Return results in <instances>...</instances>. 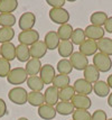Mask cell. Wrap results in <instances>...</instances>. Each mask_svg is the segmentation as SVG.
Here are the masks:
<instances>
[{
	"label": "cell",
	"instance_id": "cell-1",
	"mask_svg": "<svg viewBox=\"0 0 112 120\" xmlns=\"http://www.w3.org/2000/svg\"><path fill=\"white\" fill-rule=\"evenodd\" d=\"M28 74H27L25 68H11L10 73L7 76V81L9 84H12L15 86H19L20 84L27 82Z\"/></svg>",
	"mask_w": 112,
	"mask_h": 120
},
{
	"label": "cell",
	"instance_id": "cell-2",
	"mask_svg": "<svg viewBox=\"0 0 112 120\" xmlns=\"http://www.w3.org/2000/svg\"><path fill=\"white\" fill-rule=\"evenodd\" d=\"M93 65L99 70L100 73H107L112 68V60L110 56L99 52L93 56Z\"/></svg>",
	"mask_w": 112,
	"mask_h": 120
},
{
	"label": "cell",
	"instance_id": "cell-3",
	"mask_svg": "<svg viewBox=\"0 0 112 120\" xmlns=\"http://www.w3.org/2000/svg\"><path fill=\"white\" fill-rule=\"evenodd\" d=\"M8 98L12 103L17 105H22L27 102L28 92L22 86H15L8 92Z\"/></svg>",
	"mask_w": 112,
	"mask_h": 120
},
{
	"label": "cell",
	"instance_id": "cell-4",
	"mask_svg": "<svg viewBox=\"0 0 112 120\" xmlns=\"http://www.w3.org/2000/svg\"><path fill=\"white\" fill-rule=\"evenodd\" d=\"M48 15L51 20L55 24H58L59 26L69 24V12L65 8H52Z\"/></svg>",
	"mask_w": 112,
	"mask_h": 120
},
{
	"label": "cell",
	"instance_id": "cell-5",
	"mask_svg": "<svg viewBox=\"0 0 112 120\" xmlns=\"http://www.w3.org/2000/svg\"><path fill=\"white\" fill-rule=\"evenodd\" d=\"M39 39V33L35 29H30V30H25L20 31L18 34V42L26 45V46H32L35 43H37Z\"/></svg>",
	"mask_w": 112,
	"mask_h": 120
},
{
	"label": "cell",
	"instance_id": "cell-6",
	"mask_svg": "<svg viewBox=\"0 0 112 120\" xmlns=\"http://www.w3.org/2000/svg\"><path fill=\"white\" fill-rule=\"evenodd\" d=\"M35 24H36V16L32 11L24 12L18 19V26L22 29V31L34 29Z\"/></svg>",
	"mask_w": 112,
	"mask_h": 120
},
{
	"label": "cell",
	"instance_id": "cell-7",
	"mask_svg": "<svg viewBox=\"0 0 112 120\" xmlns=\"http://www.w3.org/2000/svg\"><path fill=\"white\" fill-rule=\"evenodd\" d=\"M69 62L72 64L73 68L77 70V71H84L89 66V58L79 51L72 54V56L69 57Z\"/></svg>",
	"mask_w": 112,
	"mask_h": 120
},
{
	"label": "cell",
	"instance_id": "cell-8",
	"mask_svg": "<svg viewBox=\"0 0 112 120\" xmlns=\"http://www.w3.org/2000/svg\"><path fill=\"white\" fill-rule=\"evenodd\" d=\"M84 33H85V36L87 39H91V41H94V42H98L102 39L104 37V28L99 26H94V25H89L86 26V28L84 29Z\"/></svg>",
	"mask_w": 112,
	"mask_h": 120
},
{
	"label": "cell",
	"instance_id": "cell-9",
	"mask_svg": "<svg viewBox=\"0 0 112 120\" xmlns=\"http://www.w3.org/2000/svg\"><path fill=\"white\" fill-rule=\"evenodd\" d=\"M55 76H56V71H55L53 65L44 64L42 66L40 72H39V78L42 79L44 84H52Z\"/></svg>",
	"mask_w": 112,
	"mask_h": 120
},
{
	"label": "cell",
	"instance_id": "cell-10",
	"mask_svg": "<svg viewBox=\"0 0 112 120\" xmlns=\"http://www.w3.org/2000/svg\"><path fill=\"white\" fill-rule=\"evenodd\" d=\"M59 90L56 89L53 85H49L44 92V99H45V105L55 107L59 102Z\"/></svg>",
	"mask_w": 112,
	"mask_h": 120
},
{
	"label": "cell",
	"instance_id": "cell-11",
	"mask_svg": "<svg viewBox=\"0 0 112 120\" xmlns=\"http://www.w3.org/2000/svg\"><path fill=\"white\" fill-rule=\"evenodd\" d=\"M73 88L76 94H82V95H89L93 91V84L89 83L84 79H77L73 84Z\"/></svg>",
	"mask_w": 112,
	"mask_h": 120
},
{
	"label": "cell",
	"instance_id": "cell-12",
	"mask_svg": "<svg viewBox=\"0 0 112 120\" xmlns=\"http://www.w3.org/2000/svg\"><path fill=\"white\" fill-rule=\"evenodd\" d=\"M75 109L80 110H89L92 107V101H91L89 95H82V94H75L74 98L71 101Z\"/></svg>",
	"mask_w": 112,
	"mask_h": 120
},
{
	"label": "cell",
	"instance_id": "cell-13",
	"mask_svg": "<svg viewBox=\"0 0 112 120\" xmlns=\"http://www.w3.org/2000/svg\"><path fill=\"white\" fill-rule=\"evenodd\" d=\"M98 51H99V49H98V44H96V42L91 41V39H86L82 45H80V48H79V52L82 53L83 55H85L86 57L94 56L96 53H98Z\"/></svg>",
	"mask_w": 112,
	"mask_h": 120
},
{
	"label": "cell",
	"instance_id": "cell-14",
	"mask_svg": "<svg viewBox=\"0 0 112 120\" xmlns=\"http://www.w3.org/2000/svg\"><path fill=\"white\" fill-rule=\"evenodd\" d=\"M29 49H30V56H32V58H38V60L44 57L48 51L44 41H38L37 43H35L34 45H32L29 47Z\"/></svg>",
	"mask_w": 112,
	"mask_h": 120
},
{
	"label": "cell",
	"instance_id": "cell-15",
	"mask_svg": "<svg viewBox=\"0 0 112 120\" xmlns=\"http://www.w3.org/2000/svg\"><path fill=\"white\" fill-rule=\"evenodd\" d=\"M83 76H84V80H86L89 83L91 84H94L96 83L98 81H99V79H100V72H99V70L93 65V64H89V66L83 71Z\"/></svg>",
	"mask_w": 112,
	"mask_h": 120
},
{
	"label": "cell",
	"instance_id": "cell-16",
	"mask_svg": "<svg viewBox=\"0 0 112 120\" xmlns=\"http://www.w3.org/2000/svg\"><path fill=\"white\" fill-rule=\"evenodd\" d=\"M57 51H58L61 57H71L72 54L74 53V45L71 41H61L58 44V47H57Z\"/></svg>",
	"mask_w": 112,
	"mask_h": 120
},
{
	"label": "cell",
	"instance_id": "cell-17",
	"mask_svg": "<svg viewBox=\"0 0 112 120\" xmlns=\"http://www.w3.org/2000/svg\"><path fill=\"white\" fill-rule=\"evenodd\" d=\"M1 57L11 62L16 58V46L12 43H5L1 45Z\"/></svg>",
	"mask_w": 112,
	"mask_h": 120
},
{
	"label": "cell",
	"instance_id": "cell-18",
	"mask_svg": "<svg viewBox=\"0 0 112 120\" xmlns=\"http://www.w3.org/2000/svg\"><path fill=\"white\" fill-rule=\"evenodd\" d=\"M42 66H43V64L40 62V60H38V58H30L26 63L25 70H26L27 74L29 76H35V75L39 74L40 70H42Z\"/></svg>",
	"mask_w": 112,
	"mask_h": 120
},
{
	"label": "cell",
	"instance_id": "cell-19",
	"mask_svg": "<svg viewBox=\"0 0 112 120\" xmlns=\"http://www.w3.org/2000/svg\"><path fill=\"white\" fill-rule=\"evenodd\" d=\"M61 42L57 33L54 30L48 31L47 34L45 35V38H44V43L47 47V49H51V51H54L58 47V44Z\"/></svg>",
	"mask_w": 112,
	"mask_h": 120
},
{
	"label": "cell",
	"instance_id": "cell-20",
	"mask_svg": "<svg viewBox=\"0 0 112 120\" xmlns=\"http://www.w3.org/2000/svg\"><path fill=\"white\" fill-rule=\"evenodd\" d=\"M38 116L43 120H53L56 117V109L55 107L48 105H43L38 108Z\"/></svg>",
	"mask_w": 112,
	"mask_h": 120
},
{
	"label": "cell",
	"instance_id": "cell-21",
	"mask_svg": "<svg viewBox=\"0 0 112 120\" xmlns=\"http://www.w3.org/2000/svg\"><path fill=\"white\" fill-rule=\"evenodd\" d=\"M56 112L61 116H69L73 115L75 111V108L71 101H59L57 105H55Z\"/></svg>",
	"mask_w": 112,
	"mask_h": 120
},
{
	"label": "cell",
	"instance_id": "cell-22",
	"mask_svg": "<svg viewBox=\"0 0 112 120\" xmlns=\"http://www.w3.org/2000/svg\"><path fill=\"white\" fill-rule=\"evenodd\" d=\"M110 86L108 85V83L105 81H101L99 80L96 83L93 84V92L100 97V98H105V97H109L110 94Z\"/></svg>",
	"mask_w": 112,
	"mask_h": 120
},
{
	"label": "cell",
	"instance_id": "cell-23",
	"mask_svg": "<svg viewBox=\"0 0 112 120\" xmlns=\"http://www.w3.org/2000/svg\"><path fill=\"white\" fill-rule=\"evenodd\" d=\"M16 58L22 63L28 62L32 56H30V49H29V46H26V45H22V44H19L16 46Z\"/></svg>",
	"mask_w": 112,
	"mask_h": 120
},
{
	"label": "cell",
	"instance_id": "cell-24",
	"mask_svg": "<svg viewBox=\"0 0 112 120\" xmlns=\"http://www.w3.org/2000/svg\"><path fill=\"white\" fill-rule=\"evenodd\" d=\"M98 44V49L100 53L105 54L108 56H112V38L109 37H103L102 39L96 42Z\"/></svg>",
	"mask_w": 112,
	"mask_h": 120
},
{
	"label": "cell",
	"instance_id": "cell-25",
	"mask_svg": "<svg viewBox=\"0 0 112 120\" xmlns=\"http://www.w3.org/2000/svg\"><path fill=\"white\" fill-rule=\"evenodd\" d=\"M27 102L32 107H40V105H45V99H44V93L43 92H34L30 91L28 92V99Z\"/></svg>",
	"mask_w": 112,
	"mask_h": 120
},
{
	"label": "cell",
	"instance_id": "cell-26",
	"mask_svg": "<svg viewBox=\"0 0 112 120\" xmlns=\"http://www.w3.org/2000/svg\"><path fill=\"white\" fill-rule=\"evenodd\" d=\"M108 18H109V17H108L107 12H104V11H95V12H93V14L90 16L91 25L99 26V27L104 26V24L107 22Z\"/></svg>",
	"mask_w": 112,
	"mask_h": 120
},
{
	"label": "cell",
	"instance_id": "cell-27",
	"mask_svg": "<svg viewBox=\"0 0 112 120\" xmlns=\"http://www.w3.org/2000/svg\"><path fill=\"white\" fill-rule=\"evenodd\" d=\"M27 86L32 91H34V92H42V90L44 89L45 84H44L42 79L39 78L38 75H35V76H28Z\"/></svg>",
	"mask_w": 112,
	"mask_h": 120
},
{
	"label": "cell",
	"instance_id": "cell-28",
	"mask_svg": "<svg viewBox=\"0 0 112 120\" xmlns=\"http://www.w3.org/2000/svg\"><path fill=\"white\" fill-rule=\"evenodd\" d=\"M17 8V0H0V14H12Z\"/></svg>",
	"mask_w": 112,
	"mask_h": 120
},
{
	"label": "cell",
	"instance_id": "cell-29",
	"mask_svg": "<svg viewBox=\"0 0 112 120\" xmlns=\"http://www.w3.org/2000/svg\"><path fill=\"white\" fill-rule=\"evenodd\" d=\"M73 30L74 29L71 24H65V25H61L58 27V29L56 30V33H57L61 41H71Z\"/></svg>",
	"mask_w": 112,
	"mask_h": 120
},
{
	"label": "cell",
	"instance_id": "cell-30",
	"mask_svg": "<svg viewBox=\"0 0 112 120\" xmlns=\"http://www.w3.org/2000/svg\"><path fill=\"white\" fill-rule=\"evenodd\" d=\"M56 70L59 74H64V75H69L73 71V66L69 62V58H62L57 62Z\"/></svg>",
	"mask_w": 112,
	"mask_h": 120
},
{
	"label": "cell",
	"instance_id": "cell-31",
	"mask_svg": "<svg viewBox=\"0 0 112 120\" xmlns=\"http://www.w3.org/2000/svg\"><path fill=\"white\" fill-rule=\"evenodd\" d=\"M69 82H71L69 75L58 74V75H56V76H55V79H54L52 85H53V86H55L56 89L62 90V89H64V88L69 86Z\"/></svg>",
	"mask_w": 112,
	"mask_h": 120
},
{
	"label": "cell",
	"instance_id": "cell-32",
	"mask_svg": "<svg viewBox=\"0 0 112 120\" xmlns=\"http://www.w3.org/2000/svg\"><path fill=\"white\" fill-rule=\"evenodd\" d=\"M15 37V30L14 28L9 27H0V44L10 43Z\"/></svg>",
	"mask_w": 112,
	"mask_h": 120
},
{
	"label": "cell",
	"instance_id": "cell-33",
	"mask_svg": "<svg viewBox=\"0 0 112 120\" xmlns=\"http://www.w3.org/2000/svg\"><path fill=\"white\" fill-rule=\"evenodd\" d=\"M86 41V36L85 33H84V29L82 28H76L73 30V34H72V37H71V42L73 43V45H77L80 46L83 43Z\"/></svg>",
	"mask_w": 112,
	"mask_h": 120
},
{
	"label": "cell",
	"instance_id": "cell-34",
	"mask_svg": "<svg viewBox=\"0 0 112 120\" xmlns=\"http://www.w3.org/2000/svg\"><path fill=\"white\" fill-rule=\"evenodd\" d=\"M16 16L14 14H0V26L9 27L12 28L14 25H16Z\"/></svg>",
	"mask_w": 112,
	"mask_h": 120
},
{
	"label": "cell",
	"instance_id": "cell-35",
	"mask_svg": "<svg viewBox=\"0 0 112 120\" xmlns=\"http://www.w3.org/2000/svg\"><path fill=\"white\" fill-rule=\"evenodd\" d=\"M75 91L73 86H67L64 89L59 90L58 95H59V101H72V99L74 98L75 95Z\"/></svg>",
	"mask_w": 112,
	"mask_h": 120
},
{
	"label": "cell",
	"instance_id": "cell-36",
	"mask_svg": "<svg viewBox=\"0 0 112 120\" xmlns=\"http://www.w3.org/2000/svg\"><path fill=\"white\" fill-rule=\"evenodd\" d=\"M91 118H92V115L89 110L75 109L72 115V120H91Z\"/></svg>",
	"mask_w": 112,
	"mask_h": 120
},
{
	"label": "cell",
	"instance_id": "cell-37",
	"mask_svg": "<svg viewBox=\"0 0 112 120\" xmlns=\"http://www.w3.org/2000/svg\"><path fill=\"white\" fill-rule=\"evenodd\" d=\"M11 71L10 62H8L7 60L0 57V78H7L8 74Z\"/></svg>",
	"mask_w": 112,
	"mask_h": 120
},
{
	"label": "cell",
	"instance_id": "cell-38",
	"mask_svg": "<svg viewBox=\"0 0 112 120\" xmlns=\"http://www.w3.org/2000/svg\"><path fill=\"white\" fill-rule=\"evenodd\" d=\"M91 120H108V116L107 112L104 110H95L93 113H92V118Z\"/></svg>",
	"mask_w": 112,
	"mask_h": 120
},
{
	"label": "cell",
	"instance_id": "cell-39",
	"mask_svg": "<svg viewBox=\"0 0 112 120\" xmlns=\"http://www.w3.org/2000/svg\"><path fill=\"white\" fill-rule=\"evenodd\" d=\"M46 2L52 8H63L66 1L65 0H47Z\"/></svg>",
	"mask_w": 112,
	"mask_h": 120
},
{
	"label": "cell",
	"instance_id": "cell-40",
	"mask_svg": "<svg viewBox=\"0 0 112 120\" xmlns=\"http://www.w3.org/2000/svg\"><path fill=\"white\" fill-rule=\"evenodd\" d=\"M8 112V109H7V105H6L5 100L0 98V118L5 117Z\"/></svg>",
	"mask_w": 112,
	"mask_h": 120
},
{
	"label": "cell",
	"instance_id": "cell-41",
	"mask_svg": "<svg viewBox=\"0 0 112 120\" xmlns=\"http://www.w3.org/2000/svg\"><path fill=\"white\" fill-rule=\"evenodd\" d=\"M104 30L107 31V33H110V34H112V16L108 18L107 22L104 24Z\"/></svg>",
	"mask_w": 112,
	"mask_h": 120
},
{
	"label": "cell",
	"instance_id": "cell-42",
	"mask_svg": "<svg viewBox=\"0 0 112 120\" xmlns=\"http://www.w3.org/2000/svg\"><path fill=\"white\" fill-rule=\"evenodd\" d=\"M107 83H108V85L110 86V89H112V74H110V75L108 76V79H107Z\"/></svg>",
	"mask_w": 112,
	"mask_h": 120
},
{
	"label": "cell",
	"instance_id": "cell-43",
	"mask_svg": "<svg viewBox=\"0 0 112 120\" xmlns=\"http://www.w3.org/2000/svg\"><path fill=\"white\" fill-rule=\"evenodd\" d=\"M108 105L112 108V92H110L109 97H108Z\"/></svg>",
	"mask_w": 112,
	"mask_h": 120
},
{
	"label": "cell",
	"instance_id": "cell-44",
	"mask_svg": "<svg viewBox=\"0 0 112 120\" xmlns=\"http://www.w3.org/2000/svg\"><path fill=\"white\" fill-rule=\"evenodd\" d=\"M18 120H28V119H27V118H25V117H20Z\"/></svg>",
	"mask_w": 112,
	"mask_h": 120
},
{
	"label": "cell",
	"instance_id": "cell-45",
	"mask_svg": "<svg viewBox=\"0 0 112 120\" xmlns=\"http://www.w3.org/2000/svg\"><path fill=\"white\" fill-rule=\"evenodd\" d=\"M0 57H1V45H0Z\"/></svg>",
	"mask_w": 112,
	"mask_h": 120
},
{
	"label": "cell",
	"instance_id": "cell-46",
	"mask_svg": "<svg viewBox=\"0 0 112 120\" xmlns=\"http://www.w3.org/2000/svg\"><path fill=\"white\" fill-rule=\"evenodd\" d=\"M108 120H112V118H111V119H108Z\"/></svg>",
	"mask_w": 112,
	"mask_h": 120
}]
</instances>
